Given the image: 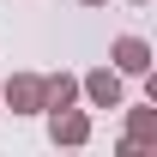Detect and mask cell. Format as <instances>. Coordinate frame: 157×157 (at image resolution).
Instances as JSON below:
<instances>
[{
	"instance_id": "obj_1",
	"label": "cell",
	"mask_w": 157,
	"mask_h": 157,
	"mask_svg": "<svg viewBox=\"0 0 157 157\" xmlns=\"http://www.w3.org/2000/svg\"><path fill=\"white\" fill-rule=\"evenodd\" d=\"M109 60H115L121 78H151V42L145 36H115L109 42Z\"/></svg>"
},
{
	"instance_id": "obj_2",
	"label": "cell",
	"mask_w": 157,
	"mask_h": 157,
	"mask_svg": "<svg viewBox=\"0 0 157 157\" xmlns=\"http://www.w3.org/2000/svg\"><path fill=\"white\" fill-rule=\"evenodd\" d=\"M78 97H91V109H121V73L115 67H91V73L78 78Z\"/></svg>"
},
{
	"instance_id": "obj_3",
	"label": "cell",
	"mask_w": 157,
	"mask_h": 157,
	"mask_svg": "<svg viewBox=\"0 0 157 157\" xmlns=\"http://www.w3.org/2000/svg\"><path fill=\"white\" fill-rule=\"evenodd\" d=\"M0 103L12 115H42V73H12L6 91H0Z\"/></svg>"
},
{
	"instance_id": "obj_4",
	"label": "cell",
	"mask_w": 157,
	"mask_h": 157,
	"mask_svg": "<svg viewBox=\"0 0 157 157\" xmlns=\"http://www.w3.org/2000/svg\"><path fill=\"white\" fill-rule=\"evenodd\" d=\"M48 139L55 145H91V115L85 109H48Z\"/></svg>"
},
{
	"instance_id": "obj_5",
	"label": "cell",
	"mask_w": 157,
	"mask_h": 157,
	"mask_svg": "<svg viewBox=\"0 0 157 157\" xmlns=\"http://www.w3.org/2000/svg\"><path fill=\"white\" fill-rule=\"evenodd\" d=\"M145 145H157V103L127 109V139H121V157H139Z\"/></svg>"
},
{
	"instance_id": "obj_6",
	"label": "cell",
	"mask_w": 157,
	"mask_h": 157,
	"mask_svg": "<svg viewBox=\"0 0 157 157\" xmlns=\"http://www.w3.org/2000/svg\"><path fill=\"white\" fill-rule=\"evenodd\" d=\"M78 103V78L73 73H48L42 78V115H48V109H73Z\"/></svg>"
},
{
	"instance_id": "obj_7",
	"label": "cell",
	"mask_w": 157,
	"mask_h": 157,
	"mask_svg": "<svg viewBox=\"0 0 157 157\" xmlns=\"http://www.w3.org/2000/svg\"><path fill=\"white\" fill-rule=\"evenodd\" d=\"M78 6H109V0H78Z\"/></svg>"
},
{
	"instance_id": "obj_8",
	"label": "cell",
	"mask_w": 157,
	"mask_h": 157,
	"mask_svg": "<svg viewBox=\"0 0 157 157\" xmlns=\"http://www.w3.org/2000/svg\"><path fill=\"white\" fill-rule=\"evenodd\" d=\"M133 6H151V0H133Z\"/></svg>"
}]
</instances>
